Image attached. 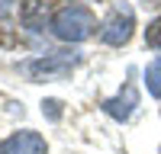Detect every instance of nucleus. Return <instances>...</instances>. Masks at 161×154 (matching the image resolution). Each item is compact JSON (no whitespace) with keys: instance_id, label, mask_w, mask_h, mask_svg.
<instances>
[{"instance_id":"obj_10","label":"nucleus","mask_w":161,"mask_h":154,"mask_svg":"<svg viewBox=\"0 0 161 154\" xmlns=\"http://www.w3.org/2000/svg\"><path fill=\"white\" fill-rule=\"evenodd\" d=\"M145 7H161V0H142Z\"/></svg>"},{"instance_id":"obj_5","label":"nucleus","mask_w":161,"mask_h":154,"mask_svg":"<svg viewBox=\"0 0 161 154\" xmlns=\"http://www.w3.org/2000/svg\"><path fill=\"white\" fill-rule=\"evenodd\" d=\"M136 106H139V93H136V87H126L119 96H113V100L103 103L106 116H113V119H119V122H126L129 116L136 112Z\"/></svg>"},{"instance_id":"obj_7","label":"nucleus","mask_w":161,"mask_h":154,"mask_svg":"<svg viewBox=\"0 0 161 154\" xmlns=\"http://www.w3.org/2000/svg\"><path fill=\"white\" fill-rule=\"evenodd\" d=\"M145 87H148V93L155 100H161V61H152L145 68Z\"/></svg>"},{"instance_id":"obj_8","label":"nucleus","mask_w":161,"mask_h":154,"mask_svg":"<svg viewBox=\"0 0 161 154\" xmlns=\"http://www.w3.org/2000/svg\"><path fill=\"white\" fill-rule=\"evenodd\" d=\"M145 42L152 48H161V16L155 23H148V29H145Z\"/></svg>"},{"instance_id":"obj_1","label":"nucleus","mask_w":161,"mask_h":154,"mask_svg":"<svg viewBox=\"0 0 161 154\" xmlns=\"http://www.w3.org/2000/svg\"><path fill=\"white\" fill-rule=\"evenodd\" d=\"M93 29H97V19L87 7H61L52 16V32L61 42H84Z\"/></svg>"},{"instance_id":"obj_9","label":"nucleus","mask_w":161,"mask_h":154,"mask_svg":"<svg viewBox=\"0 0 161 154\" xmlns=\"http://www.w3.org/2000/svg\"><path fill=\"white\" fill-rule=\"evenodd\" d=\"M42 112L48 116V119H58V116H61V103L58 100H45L42 103Z\"/></svg>"},{"instance_id":"obj_3","label":"nucleus","mask_w":161,"mask_h":154,"mask_svg":"<svg viewBox=\"0 0 161 154\" xmlns=\"http://www.w3.org/2000/svg\"><path fill=\"white\" fill-rule=\"evenodd\" d=\"M132 29H136V13H132L129 3H116L110 10V16L100 26V38L106 45H126L132 38Z\"/></svg>"},{"instance_id":"obj_4","label":"nucleus","mask_w":161,"mask_h":154,"mask_svg":"<svg viewBox=\"0 0 161 154\" xmlns=\"http://www.w3.org/2000/svg\"><path fill=\"white\" fill-rule=\"evenodd\" d=\"M0 154H45V138L36 132H16L0 145Z\"/></svg>"},{"instance_id":"obj_6","label":"nucleus","mask_w":161,"mask_h":154,"mask_svg":"<svg viewBox=\"0 0 161 154\" xmlns=\"http://www.w3.org/2000/svg\"><path fill=\"white\" fill-rule=\"evenodd\" d=\"M45 23H48V0H26L23 3V26L26 29H45Z\"/></svg>"},{"instance_id":"obj_2","label":"nucleus","mask_w":161,"mask_h":154,"mask_svg":"<svg viewBox=\"0 0 161 154\" xmlns=\"http://www.w3.org/2000/svg\"><path fill=\"white\" fill-rule=\"evenodd\" d=\"M77 61H80L77 51H52V55H42L36 61H26L23 74L32 80H58V77H68L77 68Z\"/></svg>"}]
</instances>
